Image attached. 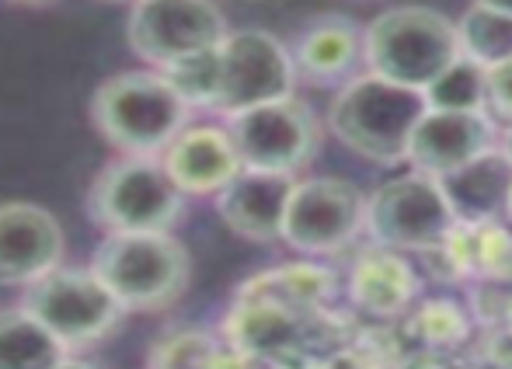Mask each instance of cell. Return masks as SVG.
<instances>
[{"label":"cell","instance_id":"5b68a950","mask_svg":"<svg viewBox=\"0 0 512 369\" xmlns=\"http://www.w3.org/2000/svg\"><path fill=\"white\" fill-rule=\"evenodd\" d=\"M189 195L178 188L161 157L119 154L95 175L88 192V216L105 234L171 230L182 220Z\"/></svg>","mask_w":512,"mask_h":369},{"label":"cell","instance_id":"4fadbf2b","mask_svg":"<svg viewBox=\"0 0 512 369\" xmlns=\"http://www.w3.org/2000/svg\"><path fill=\"white\" fill-rule=\"evenodd\" d=\"M293 185H297L293 175L244 168L220 195H213L216 213H220L223 227L241 237V241L251 244L283 241V223H286V209H290Z\"/></svg>","mask_w":512,"mask_h":369},{"label":"cell","instance_id":"83f0119b","mask_svg":"<svg viewBox=\"0 0 512 369\" xmlns=\"http://www.w3.org/2000/svg\"><path fill=\"white\" fill-rule=\"evenodd\" d=\"M506 150L512 154V129H509V136H506Z\"/></svg>","mask_w":512,"mask_h":369},{"label":"cell","instance_id":"d6986e66","mask_svg":"<svg viewBox=\"0 0 512 369\" xmlns=\"http://www.w3.org/2000/svg\"><path fill=\"white\" fill-rule=\"evenodd\" d=\"M335 293H338V276L331 269L314 262H293L251 276L237 289L234 300L272 303V307L293 310V314H317L324 303L335 300Z\"/></svg>","mask_w":512,"mask_h":369},{"label":"cell","instance_id":"44dd1931","mask_svg":"<svg viewBox=\"0 0 512 369\" xmlns=\"http://www.w3.org/2000/svg\"><path fill=\"white\" fill-rule=\"evenodd\" d=\"M457 32L464 56L478 63V67L492 70L499 63L512 60V14L471 4L457 18Z\"/></svg>","mask_w":512,"mask_h":369},{"label":"cell","instance_id":"d4e9b609","mask_svg":"<svg viewBox=\"0 0 512 369\" xmlns=\"http://www.w3.org/2000/svg\"><path fill=\"white\" fill-rule=\"evenodd\" d=\"M485 74H488V108H495L502 119H512V60L485 70Z\"/></svg>","mask_w":512,"mask_h":369},{"label":"cell","instance_id":"52a82bcc","mask_svg":"<svg viewBox=\"0 0 512 369\" xmlns=\"http://www.w3.org/2000/svg\"><path fill=\"white\" fill-rule=\"evenodd\" d=\"M297 63L283 39L265 28H237L220 42V94L216 115L230 119L255 105L297 94Z\"/></svg>","mask_w":512,"mask_h":369},{"label":"cell","instance_id":"9c48e42d","mask_svg":"<svg viewBox=\"0 0 512 369\" xmlns=\"http://www.w3.org/2000/svg\"><path fill=\"white\" fill-rule=\"evenodd\" d=\"M227 32L216 0H133L126 21L129 49L154 70L220 46Z\"/></svg>","mask_w":512,"mask_h":369},{"label":"cell","instance_id":"7c38bea8","mask_svg":"<svg viewBox=\"0 0 512 369\" xmlns=\"http://www.w3.org/2000/svg\"><path fill=\"white\" fill-rule=\"evenodd\" d=\"M67 237L49 209L35 202H0V286H32L63 265Z\"/></svg>","mask_w":512,"mask_h":369},{"label":"cell","instance_id":"5bb4252c","mask_svg":"<svg viewBox=\"0 0 512 369\" xmlns=\"http://www.w3.org/2000/svg\"><path fill=\"white\" fill-rule=\"evenodd\" d=\"M185 195H220L244 171L227 122H192L161 154Z\"/></svg>","mask_w":512,"mask_h":369},{"label":"cell","instance_id":"277c9868","mask_svg":"<svg viewBox=\"0 0 512 369\" xmlns=\"http://www.w3.org/2000/svg\"><path fill=\"white\" fill-rule=\"evenodd\" d=\"M91 269L102 276L126 314H150L182 300L189 289L192 258L171 230L105 234L91 255Z\"/></svg>","mask_w":512,"mask_h":369},{"label":"cell","instance_id":"30bf717a","mask_svg":"<svg viewBox=\"0 0 512 369\" xmlns=\"http://www.w3.org/2000/svg\"><path fill=\"white\" fill-rule=\"evenodd\" d=\"M223 122H227L230 140H234L244 168L276 171V175L297 178L310 164L317 140H321L314 108L300 101L297 94L283 101H269V105H255Z\"/></svg>","mask_w":512,"mask_h":369},{"label":"cell","instance_id":"4316f807","mask_svg":"<svg viewBox=\"0 0 512 369\" xmlns=\"http://www.w3.org/2000/svg\"><path fill=\"white\" fill-rule=\"evenodd\" d=\"M471 4H481V7H492V11L512 14V0H471Z\"/></svg>","mask_w":512,"mask_h":369},{"label":"cell","instance_id":"6da1fadb","mask_svg":"<svg viewBox=\"0 0 512 369\" xmlns=\"http://www.w3.org/2000/svg\"><path fill=\"white\" fill-rule=\"evenodd\" d=\"M429 112L422 91L401 88L380 74H356L338 88L328 108V129L349 154L370 164H408L418 122Z\"/></svg>","mask_w":512,"mask_h":369},{"label":"cell","instance_id":"484cf974","mask_svg":"<svg viewBox=\"0 0 512 369\" xmlns=\"http://www.w3.org/2000/svg\"><path fill=\"white\" fill-rule=\"evenodd\" d=\"M53 369H95V366H91L88 359L77 356V352H67V356H63L60 363H56Z\"/></svg>","mask_w":512,"mask_h":369},{"label":"cell","instance_id":"ba28073f","mask_svg":"<svg viewBox=\"0 0 512 369\" xmlns=\"http://www.w3.org/2000/svg\"><path fill=\"white\" fill-rule=\"evenodd\" d=\"M453 209L439 178L408 168L387 178L366 202V234L394 251H432L453 227Z\"/></svg>","mask_w":512,"mask_h":369},{"label":"cell","instance_id":"7a4b0ae2","mask_svg":"<svg viewBox=\"0 0 512 369\" xmlns=\"http://www.w3.org/2000/svg\"><path fill=\"white\" fill-rule=\"evenodd\" d=\"M196 108L168 84L161 70H126L98 84L91 98V122L98 136L129 157H161Z\"/></svg>","mask_w":512,"mask_h":369},{"label":"cell","instance_id":"ffe728a7","mask_svg":"<svg viewBox=\"0 0 512 369\" xmlns=\"http://www.w3.org/2000/svg\"><path fill=\"white\" fill-rule=\"evenodd\" d=\"M63 356L67 349L21 303L0 310V369H53Z\"/></svg>","mask_w":512,"mask_h":369},{"label":"cell","instance_id":"9a60e30c","mask_svg":"<svg viewBox=\"0 0 512 369\" xmlns=\"http://www.w3.org/2000/svg\"><path fill=\"white\" fill-rule=\"evenodd\" d=\"M488 147H495V143L492 122H488L485 112H439V108H429L425 119L418 122L415 136H411L408 164L432 178H443Z\"/></svg>","mask_w":512,"mask_h":369},{"label":"cell","instance_id":"f1b7e54d","mask_svg":"<svg viewBox=\"0 0 512 369\" xmlns=\"http://www.w3.org/2000/svg\"><path fill=\"white\" fill-rule=\"evenodd\" d=\"M506 216H509V220H512V199H509V213H506Z\"/></svg>","mask_w":512,"mask_h":369},{"label":"cell","instance_id":"603a6c76","mask_svg":"<svg viewBox=\"0 0 512 369\" xmlns=\"http://www.w3.org/2000/svg\"><path fill=\"white\" fill-rule=\"evenodd\" d=\"M168 84L189 101L192 108H216V94H220V46L206 49V53L185 56V60L171 63L161 70Z\"/></svg>","mask_w":512,"mask_h":369},{"label":"cell","instance_id":"2e32d148","mask_svg":"<svg viewBox=\"0 0 512 369\" xmlns=\"http://www.w3.org/2000/svg\"><path fill=\"white\" fill-rule=\"evenodd\" d=\"M345 289H349V300L356 303L366 317L391 321V317L408 314L418 303L422 279L411 269L405 251L373 244L370 251H363V255L352 262Z\"/></svg>","mask_w":512,"mask_h":369},{"label":"cell","instance_id":"8fae6325","mask_svg":"<svg viewBox=\"0 0 512 369\" xmlns=\"http://www.w3.org/2000/svg\"><path fill=\"white\" fill-rule=\"evenodd\" d=\"M366 195L349 178H297L286 209L283 241L300 255H335L366 230Z\"/></svg>","mask_w":512,"mask_h":369},{"label":"cell","instance_id":"8992f818","mask_svg":"<svg viewBox=\"0 0 512 369\" xmlns=\"http://www.w3.org/2000/svg\"><path fill=\"white\" fill-rule=\"evenodd\" d=\"M21 307L56 338L67 352H84L105 342L126 317L122 303L91 265H56L32 286H25Z\"/></svg>","mask_w":512,"mask_h":369},{"label":"cell","instance_id":"ac0fdd59","mask_svg":"<svg viewBox=\"0 0 512 369\" xmlns=\"http://www.w3.org/2000/svg\"><path fill=\"white\" fill-rule=\"evenodd\" d=\"M297 74L310 84H345L356 77L366 53V28L342 14L314 18L290 46Z\"/></svg>","mask_w":512,"mask_h":369},{"label":"cell","instance_id":"cb8c5ba5","mask_svg":"<svg viewBox=\"0 0 512 369\" xmlns=\"http://www.w3.org/2000/svg\"><path fill=\"white\" fill-rule=\"evenodd\" d=\"M415 328L436 349H453V345H460L467 338L471 321L453 300H425L415 314Z\"/></svg>","mask_w":512,"mask_h":369},{"label":"cell","instance_id":"e0dca14e","mask_svg":"<svg viewBox=\"0 0 512 369\" xmlns=\"http://www.w3.org/2000/svg\"><path fill=\"white\" fill-rule=\"evenodd\" d=\"M439 185L457 223L499 220L512 199V154L506 147H488L439 178Z\"/></svg>","mask_w":512,"mask_h":369},{"label":"cell","instance_id":"7402d4cb","mask_svg":"<svg viewBox=\"0 0 512 369\" xmlns=\"http://www.w3.org/2000/svg\"><path fill=\"white\" fill-rule=\"evenodd\" d=\"M425 101H429V108H439V112H485L488 108L485 67L460 56L446 74H439L425 88Z\"/></svg>","mask_w":512,"mask_h":369},{"label":"cell","instance_id":"3957f363","mask_svg":"<svg viewBox=\"0 0 512 369\" xmlns=\"http://www.w3.org/2000/svg\"><path fill=\"white\" fill-rule=\"evenodd\" d=\"M464 56L457 21L436 7L401 4L366 25L363 67L401 88L422 91Z\"/></svg>","mask_w":512,"mask_h":369}]
</instances>
